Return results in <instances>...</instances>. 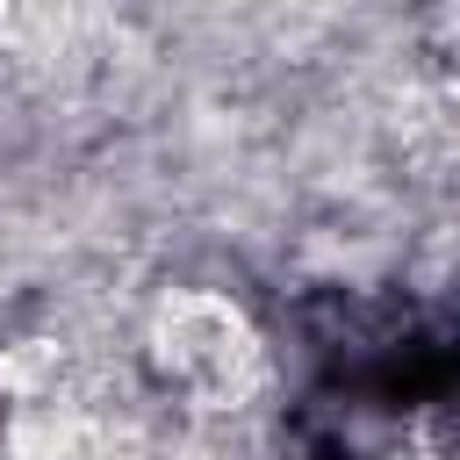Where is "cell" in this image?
<instances>
[{"mask_svg": "<svg viewBox=\"0 0 460 460\" xmlns=\"http://www.w3.org/2000/svg\"><path fill=\"white\" fill-rule=\"evenodd\" d=\"M151 367L165 388H180L194 410H237L252 395V381L266 374V352L252 338V323L237 316V302L223 295H165L151 316Z\"/></svg>", "mask_w": 460, "mask_h": 460, "instance_id": "obj_1", "label": "cell"}]
</instances>
